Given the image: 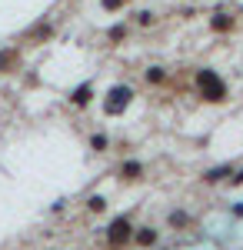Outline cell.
Here are the masks:
<instances>
[{
	"mask_svg": "<svg viewBox=\"0 0 243 250\" xmlns=\"http://www.w3.org/2000/svg\"><path fill=\"white\" fill-rule=\"evenodd\" d=\"M140 177H143V164L140 160H127L120 167V180H140Z\"/></svg>",
	"mask_w": 243,
	"mask_h": 250,
	"instance_id": "52a82bcc",
	"label": "cell"
},
{
	"mask_svg": "<svg viewBox=\"0 0 243 250\" xmlns=\"http://www.w3.org/2000/svg\"><path fill=\"white\" fill-rule=\"evenodd\" d=\"M90 100H94V87H90V83H80V87L70 90V104H74V107H87Z\"/></svg>",
	"mask_w": 243,
	"mask_h": 250,
	"instance_id": "5b68a950",
	"label": "cell"
},
{
	"mask_svg": "<svg viewBox=\"0 0 243 250\" xmlns=\"http://www.w3.org/2000/svg\"><path fill=\"white\" fill-rule=\"evenodd\" d=\"M130 237H133V224H130L127 213L117 217V220H110V227H107V244H110V247H123V244H130Z\"/></svg>",
	"mask_w": 243,
	"mask_h": 250,
	"instance_id": "3957f363",
	"label": "cell"
},
{
	"mask_svg": "<svg viewBox=\"0 0 243 250\" xmlns=\"http://www.w3.org/2000/svg\"><path fill=\"white\" fill-rule=\"evenodd\" d=\"M157 237H160V233L153 230V227H140V230L133 233V240H137V247H153V244H157Z\"/></svg>",
	"mask_w": 243,
	"mask_h": 250,
	"instance_id": "ba28073f",
	"label": "cell"
},
{
	"mask_svg": "<svg viewBox=\"0 0 243 250\" xmlns=\"http://www.w3.org/2000/svg\"><path fill=\"white\" fill-rule=\"evenodd\" d=\"M127 34H130V27H127V23H113L110 30H107V40H110V43H123Z\"/></svg>",
	"mask_w": 243,
	"mask_h": 250,
	"instance_id": "30bf717a",
	"label": "cell"
},
{
	"mask_svg": "<svg viewBox=\"0 0 243 250\" xmlns=\"http://www.w3.org/2000/svg\"><path fill=\"white\" fill-rule=\"evenodd\" d=\"M210 30L213 34H230V30H237V17L233 14H213L210 17Z\"/></svg>",
	"mask_w": 243,
	"mask_h": 250,
	"instance_id": "277c9868",
	"label": "cell"
},
{
	"mask_svg": "<svg viewBox=\"0 0 243 250\" xmlns=\"http://www.w3.org/2000/svg\"><path fill=\"white\" fill-rule=\"evenodd\" d=\"M17 60H20V54L14 47L0 50V74H14V70H17Z\"/></svg>",
	"mask_w": 243,
	"mask_h": 250,
	"instance_id": "8992f818",
	"label": "cell"
},
{
	"mask_svg": "<svg viewBox=\"0 0 243 250\" xmlns=\"http://www.w3.org/2000/svg\"><path fill=\"white\" fill-rule=\"evenodd\" d=\"M193 83H197L200 100H206V104H223L226 97H230L226 80L220 77L217 70H210V67H200V70H197V77H193Z\"/></svg>",
	"mask_w": 243,
	"mask_h": 250,
	"instance_id": "6da1fadb",
	"label": "cell"
},
{
	"mask_svg": "<svg viewBox=\"0 0 243 250\" xmlns=\"http://www.w3.org/2000/svg\"><path fill=\"white\" fill-rule=\"evenodd\" d=\"M123 3H127V0H100V7H103V10H120V7H123Z\"/></svg>",
	"mask_w": 243,
	"mask_h": 250,
	"instance_id": "2e32d148",
	"label": "cell"
},
{
	"mask_svg": "<svg viewBox=\"0 0 243 250\" xmlns=\"http://www.w3.org/2000/svg\"><path fill=\"white\" fill-rule=\"evenodd\" d=\"M90 147H94V150H107V147H110V137L107 134H94L90 137Z\"/></svg>",
	"mask_w": 243,
	"mask_h": 250,
	"instance_id": "5bb4252c",
	"label": "cell"
},
{
	"mask_svg": "<svg viewBox=\"0 0 243 250\" xmlns=\"http://www.w3.org/2000/svg\"><path fill=\"white\" fill-rule=\"evenodd\" d=\"M187 224H190V213H183V210L170 213V227H187Z\"/></svg>",
	"mask_w": 243,
	"mask_h": 250,
	"instance_id": "4fadbf2b",
	"label": "cell"
},
{
	"mask_svg": "<svg viewBox=\"0 0 243 250\" xmlns=\"http://www.w3.org/2000/svg\"><path fill=\"white\" fill-rule=\"evenodd\" d=\"M50 37H54V23H37V27L27 34L30 43H40V40H50Z\"/></svg>",
	"mask_w": 243,
	"mask_h": 250,
	"instance_id": "9c48e42d",
	"label": "cell"
},
{
	"mask_svg": "<svg viewBox=\"0 0 243 250\" xmlns=\"http://www.w3.org/2000/svg\"><path fill=\"white\" fill-rule=\"evenodd\" d=\"M87 207H90V213H100L103 207H107V197H100V193H94V197L87 200Z\"/></svg>",
	"mask_w": 243,
	"mask_h": 250,
	"instance_id": "9a60e30c",
	"label": "cell"
},
{
	"mask_svg": "<svg viewBox=\"0 0 243 250\" xmlns=\"http://www.w3.org/2000/svg\"><path fill=\"white\" fill-rule=\"evenodd\" d=\"M137 23H140V27H150V23H153V14H150V10L137 14Z\"/></svg>",
	"mask_w": 243,
	"mask_h": 250,
	"instance_id": "e0dca14e",
	"label": "cell"
},
{
	"mask_svg": "<svg viewBox=\"0 0 243 250\" xmlns=\"http://www.w3.org/2000/svg\"><path fill=\"white\" fill-rule=\"evenodd\" d=\"M233 184H243V170H240V173H233Z\"/></svg>",
	"mask_w": 243,
	"mask_h": 250,
	"instance_id": "ac0fdd59",
	"label": "cell"
},
{
	"mask_svg": "<svg viewBox=\"0 0 243 250\" xmlns=\"http://www.w3.org/2000/svg\"><path fill=\"white\" fill-rule=\"evenodd\" d=\"M147 83H167V70L163 67H147Z\"/></svg>",
	"mask_w": 243,
	"mask_h": 250,
	"instance_id": "7c38bea8",
	"label": "cell"
},
{
	"mask_svg": "<svg viewBox=\"0 0 243 250\" xmlns=\"http://www.w3.org/2000/svg\"><path fill=\"white\" fill-rule=\"evenodd\" d=\"M130 100H133V87L130 83H117V87H110L107 90V100H103V114H123L127 107H130Z\"/></svg>",
	"mask_w": 243,
	"mask_h": 250,
	"instance_id": "7a4b0ae2",
	"label": "cell"
},
{
	"mask_svg": "<svg viewBox=\"0 0 243 250\" xmlns=\"http://www.w3.org/2000/svg\"><path fill=\"white\" fill-rule=\"evenodd\" d=\"M223 177H230V167H226V164H223V167H213V170L203 173L206 184H217V180H223Z\"/></svg>",
	"mask_w": 243,
	"mask_h": 250,
	"instance_id": "8fae6325",
	"label": "cell"
}]
</instances>
